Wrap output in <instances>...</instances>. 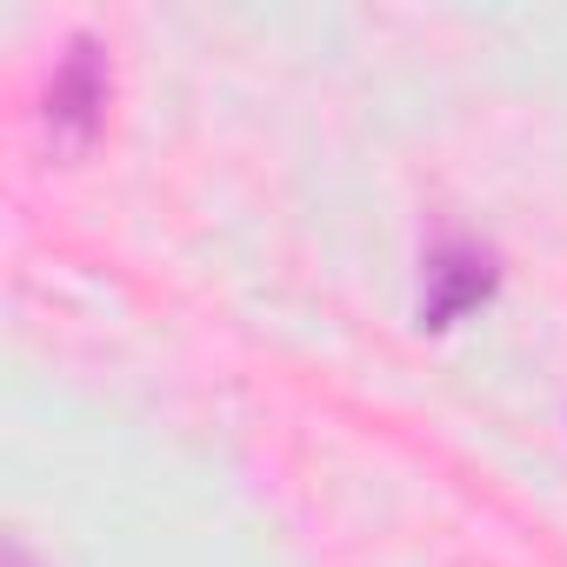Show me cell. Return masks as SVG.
I'll return each mask as SVG.
<instances>
[{"label": "cell", "mask_w": 567, "mask_h": 567, "mask_svg": "<svg viewBox=\"0 0 567 567\" xmlns=\"http://www.w3.org/2000/svg\"><path fill=\"white\" fill-rule=\"evenodd\" d=\"M107 94H114L107 48H101L94 34H74L68 54H61L54 74H48V94H41L48 147H54V154H81V147H94V134H101V121H107Z\"/></svg>", "instance_id": "1"}, {"label": "cell", "mask_w": 567, "mask_h": 567, "mask_svg": "<svg viewBox=\"0 0 567 567\" xmlns=\"http://www.w3.org/2000/svg\"><path fill=\"white\" fill-rule=\"evenodd\" d=\"M494 254L474 247V240H447L427 254V274H421V328H454L461 315L487 308L494 301Z\"/></svg>", "instance_id": "2"}, {"label": "cell", "mask_w": 567, "mask_h": 567, "mask_svg": "<svg viewBox=\"0 0 567 567\" xmlns=\"http://www.w3.org/2000/svg\"><path fill=\"white\" fill-rule=\"evenodd\" d=\"M8 567H34V554H28V547L14 540V547H8Z\"/></svg>", "instance_id": "3"}]
</instances>
